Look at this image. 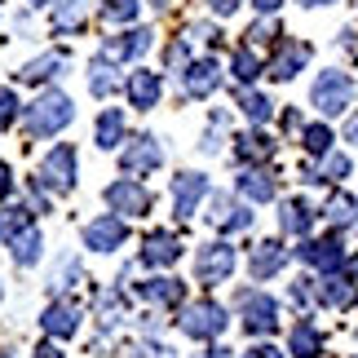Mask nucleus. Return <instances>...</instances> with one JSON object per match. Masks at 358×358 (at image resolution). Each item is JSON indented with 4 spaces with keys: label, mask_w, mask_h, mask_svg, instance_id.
<instances>
[{
    "label": "nucleus",
    "mask_w": 358,
    "mask_h": 358,
    "mask_svg": "<svg viewBox=\"0 0 358 358\" xmlns=\"http://www.w3.org/2000/svg\"><path fill=\"white\" fill-rule=\"evenodd\" d=\"M71 98L58 89H49V93H40V98L27 106V133L31 137H49V133H62L66 124H71Z\"/></svg>",
    "instance_id": "nucleus-1"
},
{
    "label": "nucleus",
    "mask_w": 358,
    "mask_h": 358,
    "mask_svg": "<svg viewBox=\"0 0 358 358\" xmlns=\"http://www.w3.org/2000/svg\"><path fill=\"white\" fill-rule=\"evenodd\" d=\"M40 186L53 190V195H71L76 190V146L62 142L40 159Z\"/></svg>",
    "instance_id": "nucleus-2"
},
{
    "label": "nucleus",
    "mask_w": 358,
    "mask_h": 358,
    "mask_svg": "<svg viewBox=\"0 0 358 358\" xmlns=\"http://www.w3.org/2000/svg\"><path fill=\"white\" fill-rule=\"evenodd\" d=\"M310 102L319 106L323 115H341L354 102V80L345 71H323L314 80V89H310Z\"/></svg>",
    "instance_id": "nucleus-3"
},
{
    "label": "nucleus",
    "mask_w": 358,
    "mask_h": 358,
    "mask_svg": "<svg viewBox=\"0 0 358 358\" xmlns=\"http://www.w3.org/2000/svg\"><path fill=\"white\" fill-rule=\"evenodd\" d=\"M226 310L217 306V301H195V306H186L182 310V332L190 341H213V336H222L226 332Z\"/></svg>",
    "instance_id": "nucleus-4"
},
{
    "label": "nucleus",
    "mask_w": 358,
    "mask_h": 358,
    "mask_svg": "<svg viewBox=\"0 0 358 358\" xmlns=\"http://www.w3.org/2000/svg\"><path fill=\"white\" fill-rule=\"evenodd\" d=\"M230 270H235V248L230 243H203L199 257H195V279L203 287H217L230 279Z\"/></svg>",
    "instance_id": "nucleus-5"
},
{
    "label": "nucleus",
    "mask_w": 358,
    "mask_h": 358,
    "mask_svg": "<svg viewBox=\"0 0 358 358\" xmlns=\"http://www.w3.org/2000/svg\"><path fill=\"white\" fill-rule=\"evenodd\" d=\"M106 203H111L115 213H124V217H146L155 199H150V190L137 182V177H120V182L106 186Z\"/></svg>",
    "instance_id": "nucleus-6"
},
{
    "label": "nucleus",
    "mask_w": 358,
    "mask_h": 358,
    "mask_svg": "<svg viewBox=\"0 0 358 358\" xmlns=\"http://www.w3.org/2000/svg\"><path fill=\"white\" fill-rule=\"evenodd\" d=\"M239 310H243V327L252 336H270L274 327H279V306H274V296H266V292H243Z\"/></svg>",
    "instance_id": "nucleus-7"
},
{
    "label": "nucleus",
    "mask_w": 358,
    "mask_h": 358,
    "mask_svg": "<svg viewBox=\"0 0 358 358\" xmlns=\"http://www.w3.org/2000/svg\"><path fill=\"white\" fill-rule=\"evenodd\" d=\"M159 159H164V146H159L150 133H142V137H133V142L124 146L120 169L129 173V177H142V173H155V169H159Z\"/></svg>",
    "instance_id": "nucleus-8"
},
{
    "label": "nucleus",
    "mask_w": 358,
    "mask_h": 358,
    "mask_svg": "<svg viewBox=\"0 0 358 358\" xmlns=\"http://www.w3.org/2000/svg\"><path fill=\"white\" fill-rule=\"evenodd\" d=\"M203 195H208V177L203 173H177L173 177V213H177V222H190Z\"/></svg>",
    "instance_id": "nucleus-9"
},
{
    "label": "nucleus",
    "mask_w": 358,
    "mask_h": 358,
    "mask_svg": "<svg viewBox=\"0 0 358 358\" xmlns=\"http://www.w3.org/2000/svg\"><path fill=\"white\" fill-rule=\"evenodd\" d=\"M296 257L306 261V266L314 270H323V274H332L345 266V248H341V235H327V239H306L296 248Z\"/></svg>",
    "instance_id": "nucleus-10"
},
{
    "label": "nucleus",
    "mask_w": 358,
    "mask_h": 358,
    "mask_svg": "<svg viewBox=\"0 0 358 358\" xmlns=\"http://www.w3.org/2000/svg\"><path fill=\"white\" fill-rule=\"evenodd\" d=\"M124 239H129V226L120 217H98L85 226V248H93V252H115Z\"/></svg>",
    "instance_id": "nucleus-11"
},
{
    "label": "nucleus",
    "mask_w": 358,
    "mask_h": 358,
    "mask_svg": "<svg viewBox=\"0 0 358 358\" xmlns=\"http://www.w3.org/2000/svg\"><path fill=\"white\" fill-rule=\"evenodd\" d=\"M217 85H222V71H217L213 58H199V62H186V66H182V89H186V98H208Z\"/></svg>",
    "instance_id": "nucleus-12"
},
{
    "label": "nucleus",
    "mask_w": 358,
    "mask_h": 358,
    "mask_svg": "<svg viewBox=\"0 0 358 358\" xmlns=\"http://www.w3.org/2000/svg\"><path fill=\"white\" fill-rule=\"evenodd\" d=\"M124 93H129V106L150 111V106L159 102V93H164V80H159V71H133L124 80Z\"/></svg>",
    "instance_id": "nucleus-13"
},
{
    "label": "nucleus",
    "mask_w": 358,
    "mask_h": 358,
    "mask_svg": "<svg viewBox=\"0 0 358 358\" xmlns=\"http://www.w3.org/2000/svg\"><path fill=\"white\" fill-rule=\"evenodd\" d=\"M208 222H213L217 230H226V235H235V230H248V226H252V213H248L239 199H230V195H213Z\"/></svg>",
    "instance_id": "nucleus-14"
},
{
    "label": "nucleus",
    "mask_w": 358,
    "mask_h": 358,
    "mask_svg": "<svg viewBox=\"0 0 358 358\" xmlns=\"http://www.w3.org/2000/svg\"><path fill=\"white\" fill-rule=\"evenodd\" d=\"M306 62H310V45H306V40H283V45H279V53L270 58V66H266V71H270L274 80H292V76H296Z\"/></svg>",
    "instance_id": "nucleus-15"
},
{
    "label": "nucleus",
    "mask_w": 358,
    "mask_h": 358,
    "mask_svg": "<svg viewBox=\"0 0 358 358\" xmlns=\"http://www.w3.org/2000/svg\"><path fill=\"white\" fill-rule=\"evenodd\" d=\"M287 266V248L279 239H266L252 248V257H248V270H252V279H274Z\"/></svg>",
    "instance_id": "nucleus-16"
},
{
    "label": "nucleus",
    "mask_w": 358,
    "mask_h": 358,
    "mask_svg": "<svg viewBox=\"0 0 358 358\" xmlns=\"http://www.w3.org/2000/svg\"><path fill=\"white\" fill-rule=\"evenodd\" d=\"M239 195L252 199V203H270L279 195V177L266 173V169H243L239 173Z\"/></svg>",
    "instance_id": "nucleus-17"
},
{
    "label": "nucleus",
    "mask_w": 358,
    "mask_h": 358,
    "mask_svg": "<svg viewBox=\"0 0 358 358\" xmlns=\"http://www.w3.org/2000/svg\"><path fill=\"white\" fill-rule=\"evenodd\" d=\"M319 301L323 306H332V310H350L354 301H358V283L350 279V274H327V279L319 283Z\"/></svg>",
    "instance_id": "nucleus-18"
},
{
    "label": "nucleus",
    "mask_w": 358,
    "mask_h": 358,
    "mask_svg": "<svg viewBox=\"0 0 358 358\" xmlns=\"http://www.w3.org/2000/svg\"><path fill=\"white\" fill-rule=\"evenodd\" d=\"M150 36L155 31H146V27H133V31H124V36H106V58H142V53L150 49Z\"/></svg>",
    "instance_id": "nucleus-19"
},
{
    "label": "nucleus",
    "mask_w": 358,
    "mask_h": 358,
    "mask_svg": "<svg viewBox=\"0 0 358 358\" xmlns=\"http://www.w3.org/2000/svg\"><path fill=\"white\" fill-rule=\"evenodd\" d=\"M177 257H182V243H177V235H169V230L146 235V243H142V261H146V266H173Z\"/></svg>",
    "instance_id": "nucleus-20"
},
{
    "label": "nucleus",
    "mask_w": 358,
    "mask_h": 358,
    "mask_svg": "<svg viewBox=\"0 0 358 358\" xmlns=\"http://www.w3.org/2000/svg\"><path fill=\"white\" fill-rule=\"evenodd\" d=\"M137 292H142L146 301H155V306H182L186 283L182 279H146V283H137Z\"/></svg>",
    "instance_id": "nucleus-21"
},
{
    "label": "nucleus",
    "mask_w": 358,
    "mask_h": 358,
    "mask_svg": "<svg viewBox=\"0 0 358 358\" xmlns=\"http://www.w3.org/2000/svg\"><path fill=\"white\" fill-rule=\"evenodd\" d=\"M40 327H45L49 336H76L80 314H76V306H66V301H53L45 310V319H40Z\"/></svg>",
    "instance_id": "nucleus-22"
},
{
    "label": "nucleus",
    "mask_w": 358,
    "mask_h": 358,
    "mask_svg": "<svg viewBox=\"0 0 358 358\" xmlns=\"http://www.w3.org/2000/svg\"><path fill=\"white\" fill-rule=\"evenodd\" d=\"M49 22L58 27L62 36H71L85 27V0H53L49 5Z\"/></svg>",
    "instance_id": "nucleus-23"
},
{
    "label": "nucleus",
    "mask_w": 358,
    "mask_h": 358,
    "mask_svg": "<svg viewBox=\"0 0 358 358\" xmlns=\"http://www.w3.org/2000/svg\"><path fill=\"white\" fill-rule=\"evenodd\" d=\"M292 354L296 358H319L323 354V336H319V327H314L310 319H301L292 327Z\"/></svg>",
    "instance_id": "nucleus-24"
},
{
    "label": "nucleus",
    "mask_w": 358,
    "mask_h": 358,
    "mask_svg": "<svg viewBox=\"0 0 358 358\" xmlns=\"http://www.w3.org/2000/svg\"><path fill=\"white\" fill-rule=\"evenodd\" d=\"M310 222H314V213H310L306 199H287V203H283L279 226L287 230V235H310Z\"/></svg>",
    "instance_id": "nucleus-25"
},
{
    "label": "nucleus",
    "mask_w": 358,
    "mask_h": 358,
    "mask_svg": "<svg viewBox=\"0 0 358 358\" xmlns=\"http://www.w3.org/2000/svg\"><path fill=\"white\" fill-rule=\"evenodd\" d=\"M270 155H274V142L266 133H243L235 142V159H243V164H257V159H270Z\"/></svg>",
    "instance_id": "nucleus-26"
},
{
    "label": "nucleus",
    "mask_w": 358,
    "mask_h": 358,
    "mask_svg": "<svg viewBox=\"0 0 358 358\" xmlns=\"http://www.w3.org/2000/svg\"><path fill=\"white\" fill-rule=\"evenodd\" d=\"M115 85H120V71L111 66V58H106V53H102V58H93L89 62V89L98 93V98H106Z\"/></svg>",
    "instance_id": "nucleus-27"
},
{
    "label": "nucleus",
    "mask_w": 358,
    "mask_h": 358,
    "mask_svg": "<svg viewBox=\"0 0 358 358\" xmlns=\"http://www.w3.org/2000/svg\"><path fill=\"white\" fill-rule=\"evenodd\" d=\"M40 248H45L40 230H36V226H27L22 235L9 243V252H13V261H18V266H36V261H40Z\"/></svg>",
    "instance_id": "nucleus-28"
},
{
    "label": "nucleus",
    "mask_w": 358,
    "mask_h": 358,
    "mask_svg": "<svg viewBox=\"0 0 358 358\" xmlns=\"http://www.w3.org/2000/svg\"><path fill=\"white\" fill-rule=\"evenodd\" d=\"M93 137H98L102 150H115V146H120V137H124V115L115 111V106L98 115V133H93Z\"/></svg>",
    "instance_id": "nucleus-29"
},
{
    "label": "nucleus",
    "mask_w": 358,
    "mask_h": 358,
    "mask_svg": "<svg viewBox=\"0 0 358 358\" xmlns=\"http://www.w3.org/2000/svg\"><path fill=\"white\" fill-rule=\"evenodd\" d=\"M62 53H53V58H36V62H27L22 71H18V80H27V85H45L49 76H58L62 71Z\"/></svg>",
    "instance_id": "nucleus-30"
},
{
    "label": "nucleus",
    "mask_w": 358,
    "mask_h": 358,
    "mask_svg": "<svg viewBox=\"0 0 358 358\" xmlns=\"http://www.w3.org/2000/svg\"><path fill=\"white\" fill-rule=\"evenodd\" d=\"M230 76H235L239 85H252V80L261 76V62H257V53H252V45H243V49H235V58H230Z\"/></svg>",
    "instance_id": "nucleus-31"
},
{
    "label": "nucleus",
    "mask_w": 358,
    "mask_h": 358,
    "mask_svg": "<svg viewBox=\"0 0 358 358\" xmlns=\"http://www.w3.org/2000/svg\"><path fill=\"white\" fill-rule=\"evenodd\" d=\"M341 177H350V155H332V150H327L323 155V169L319 173H306V182H341Z\"/></svg>",
    "instance_id": "nucleus-32"
},
{
    "label": "nucleus",
    "mask_w": 358,
    "mask_h": 358,
    "mask_svg": "<svg viewBox=\"0 0 358 358\" xmlns=\"http://www.w3.org/2000/svg\"><path fill=\"white\" fill-rule=\"evenodd\" d=\"M239 106H243V115L252 120V124H266V120L274 115V102L266 98V93H252V89L239 93Z\"/></svg>",
    "instance_id": "nucleus-33"
},
{
    "label": "nucleus",
    "mask_w": 358,
    "mask_h": 358,
    "mask_svg": "<svg viewBox=\"0 0 358 358\" xmlns=\"http://www.w3.org/2000/svg\"><path fill=\"white\" fill-rule=\"evenodd\" d=\"M27 226H31V213L27 208H5L0 213V243H13Z\"/></svg>",
    "instance_id": "nucleus-34"
},
{
    "label": "nucleus",
    "mask_w": 358,
    "mask_h": 358,
    "mask_svg": "<svg viewBox=\"0 0 358 358\" xmlns=\"http://www.w3.org/2000/svg\"><path fill=\"white\" fill-rule=\"evenodd\" d=\"M323 217L332 226H350V222H358V203L350 195H332V199H327V208H323Z\"/></svg>",
    "instance_id": "nucleus-35"
},
{
    "label": "nucleus",
    "mask_w": 358,
    "mask_h": 358,
    "mask_svg": "<svg viewBox=\"0 0 358 358\" xmlns=\"http://www.w3.org/2000/svg\"><path fill=\"white\" fill-rule=\"evenodd\" d=\"M301 146H306V155H327V150H332V129H327V124H310V129L301 133Z\"/></svg>",
    "instance_id": "nucleus-36"
},
{
    "label": "nucleus",
    "mask_w": 358,
    "mask_h": 358,
    "mask_svg": "<svg viewBox=\"0 0 358 358\" xmlns=\"http://www.w3.org/2000/svg\"><path fill=\"white\" fill-rule=\"evenodd\" d=\"M106 22H133L137 18V0H102Z\"/></svg>",
    "instance_id": "nucleus-37"
},
{
    "label": "nucleus",
    "mask_w": 358,
    "mask_h": 358,
    "mask_svg": "<svg viewBox=\"0 0 358 358\" xmlns=\"http://www.w3.org/2000/svg\"><path fill=\"white\" fill-rule=\"evenodd\" d=\"M18 111H22L18 93H13V89H0V129H9V124L18 120Z\"/></svg>",
    "instance_id": "nucleus-38"
},
{
    "label": "nucleus",
    "mask_w": 358,
    "mask_h": 358,
    "mask_svg": "<svg viewBox=\"0 0 358 358\" xmlns=\"http://www.w3.org/2000/svg\"><path fill=\"white\" fill-rule=\"evenodd\" d=\"M274 36H279V27H274L270 18H266V22H252V27H248V45H270Z\"/></svg>",
    "instance_id": "nucleus-39"
},
{
    "label": "nucleus",
    "mask_w": 358,
    "mask_h": 358,
    "mask_svg": "<svg viewBox=\"0 0 358 358\" xmlns=\"http://www.w3.org/2000/svg\"><path fill=\"white\" fill-rule=\"evenodd\" d=\"M164 62H169V66H182L186 62V40H173L169 53H164Z\"/></svg>",
    "instance_id": "nucleus-40"
},
{
    "label": "nucleus",
    "mask_w": 358,
    "mask_h": 358,
    "mask_svg": "<svg viewBox=\"0 0 358 358\" xmlns=\"http://www.w3.org/2000/svg\"><path fill=\"white\" fill-rule=\"evenodd\" d=\"M9 190H13V169H9V164H0V199H5Z\"/></svg>",
    "instance_id": "nucleus-41"
},
{
    "label": "nucleus",
    "mask_w": 358,
    "mask_h": 358,
    "mask_svg": "<svg viewBox=\"0 0 358 358\" xmlns=\"http://www.w3.org/2000/svg\"><path fill=\"white\" fill-rule=\"evenodd\" d=\"M243 358H283V354L274 350V345H252V350H248Z\"/></svg>",
    "instance_id": "nucleus-42"
},
{
    "label": "nucleus",
    "mask_w": 358,
    "mask_h": 358,
    "mask_svg": "<svg viewBox=\"0 0 358 358\" xmlns=\"http://www.w3.org/2000/svg\"><path fill=\"white\" fill-rule=\"evenodd\" d=\"M208 5H213V13H235L243 0H208Z\"/></svg>",
    "instance_id": "nucleus-43"
},
{
    "label": "nucleus",
    "mask_w": 358,
    "mask_h": 358,
    "mask_svg": "<svg viewBox=\"0 0 358 358\" xmlns=\"http://www.w3.org/2000/svg\"><path fill=\"white\" fill-rule=\"evenodd\" d=\"M252 5H257V13H274V9L283 5V0H252Z\"/></svg>",
    "instance_id": "nucleus-44"
},
{
    "label": "nucleus",
    "mask_w": 358,
    "mask_h": 358,
    "mask_svg": "<svg viewBox=\"0 0 358 358\" xmlns=\"http://www.w3.org/2000/svg\"><path fill=\"white\" fill-rule=\"evenodd\" d=\"M31 358H62V350H53V345H40Z\"/></svg>",
    "instance_id": "nucleus-45"
},
{
    "label": "nucleus",
    "mask_w": 358,
    "mask_h": 358,
    "mask_svg": "<svg viewBox=\"0 0 358 358\" xmlns=\"http://www.w3.org/2000/svg\"><path fill=\"white\" fill-rule=\"evenodd\" d=\"M133 358H169V350L155 345V350H142V354H133Z\"/></svg>",
    "instance_id": "nucleus-46"
},
{
    "label": "nucleus",
    "mask_w": 358,
    "mask_h": 358,
    "mask_svg": "<svg viewBox=\"0 0 358 358\" xmlns=\"http://www.w3.org/2000/svg\"><path fill=\"white\" fill-rule=\"evenodd\" d=\"M195 358H230V350H203V354H195Z\"/></svg>",
    "instance_id": "nucleus-47"
},
{
    "label": "nucleus",
    "mask_w": 358,
    "mask_h": 358,
    "mask_svg": "<svg viewBox=\"0 0 358 358\" xmlns=\"http://www.w3.org/2000/svg\"><path fill=\"white\" fill-rule=\"evenodd\" d=\"M306 9H323V5H336V0H301Z\"/></svg>",
    "instance_id": "nucleus-48"
},
{
    "label": "nucleus",
    "mask_w": 358,
    "mask_h": 358,
    "mask_svg": "<svg viewBox=\"0 0 358 358\" xmlns=\"http://www.w3.org/2000/svg\"><path fill=\"white\" fill-rule=\"evenodd\" d=\"M345 137H350V142H358V120L350 124V133H345Z\"/></svg>",
    "instance_id": "nucleus-49"
},
{
    "label": "nucleus",
    "mask_w": 358,
    "mask_h": 358,
    "mask_svg": "<svg viewBox=\"0 0 358 358\" xmlns=\"http://www.w3.org/2000/svg\"><path fill=\"white\" fill-rule=\"evenodd\" d=\"M150 9H159V13H164V9H169V0H150Z\"/></svg>",
    "instance_id": "nucleus-50"
},
{
    "label": "nucleus",
    "mask_w": 358,
    "mask_h": 358,
    "mask_svg": "<svg viewBox=\"0 0 358 358\" xmlns=\"http://www.w3.org/2000/svg\"><path fill=\"white\" fill-rule=\"evenodd\" d=\"M0 296H5V287H0Z\"/></svg>",
    "instance_id": "nucleus-51"
},
{
    "label": "nucleus",
    "mask_w": 358,
    "mask_h": 358,
    "mask_svg": "<svg viewBox=\"0 0 358 358\" xmlns=\"http://www.w3.org/2000/svg\"><path fill=\"white\" fill-rule=\"evenodd\" d=\"M36 5H45V0H36Z\"/></svg>",
    "instance_id": "nucleus-52"
},
{
    "label": "nucleus",
    "mask_w": 358,
    "mask_h": 358,
    "mask_svg": "<svg viewBox=\"0 0 358 358\" xmlns=\"http://www.w3.org/2000/svg\"><path fill=\"white\" fill-rule=\"evenodd\" d=\"M354 358H358V354H354Z\"/></svg>",
    "instance_id": "nucleus-53"
}]
</instances>
